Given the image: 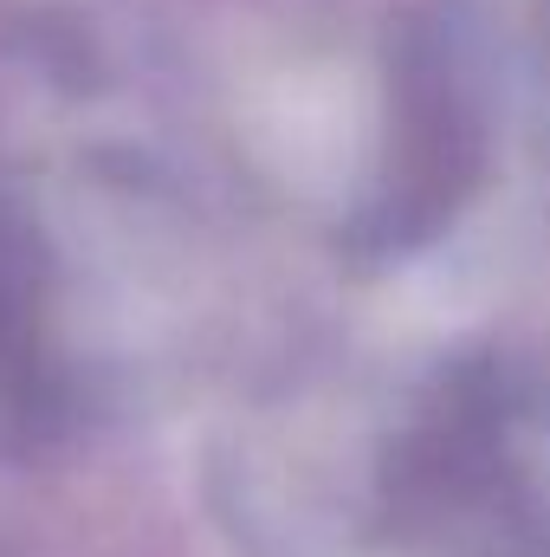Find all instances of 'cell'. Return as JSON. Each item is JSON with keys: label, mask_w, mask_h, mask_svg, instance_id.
I'll return each mask as SVG.
<instances>
[{"label": "cell", "mask_w": 550, "mask_h": 557, "mask_svg": "<svg viewBox=\"0 0 550 557\" xmlns=\"http://www.w3.org/2000/svg\"><path fill=\"white\" fill-rule=\"evenodd\" d=\"M532 20H538V59H545V78H550V0H532Z\"/></svg>", "instance_id": "obj_2"}, {"label": "cell", "mask_w": 550, "mask_h": 557, "mask_svg": "<svg viewBox=\"0 0 550 557\" xmlns=\"http://www.w3.org/2000/svg\"><path fill=\"white\" fill-rule=\"evenodd\" d=\"M343 156L324 169V227L363 260H396L453 227L499 149L486 33L460 7H409L350 65Z\"/></svg>", "instance_id": "obj_1"}]
</instances>
